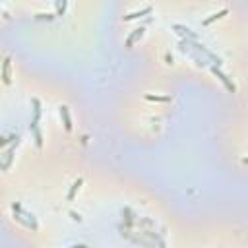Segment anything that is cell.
<instances>
[{"label":"cell","mask_w":248,"mask_h":248,"mask_svg":"<svg viewBox=\"0 0 248 248\" xmlns=\"http://www.w3.org/2000/svg\"><path fill=\"white\" fill-rule=\"evenodd\" d=\"M60 114H64V120H66V130L72 128L70 124V116H68V107H60Z\"/></svg>","instance_id":"1"},{"label":"cell","mask_w":248,"mask_h":248,"mask_svg":"<svg viewBox=\"0 0 248 248\" xmlns=\"http://www.w3.org/2000/svg\"><path fill=\"white\" fill-rule=\"evenodd\" d=\"M225 14H227V10H221V12H219V14H213L211 17H207V20H206V21H203V25H207V23H211L213 20H219V17H223V16H225Z\"/></svg>","instance_id":"2"},{"label":"cell","mask_w":248,"mask_h":248,"mask_svg":"<svg viewBox=\"0 0 248 248\" xmlns=\"http://www.w3.org/2000/svg\"><path fill=\"white\" fill-rule=\"evenodd\" d=\"M147 12H151V8H145V10H141V12H134V14L126 16V20H134V17H138V16H141V14H147Z\"/></svg>","instance_id":"3"},{"label":"cell","mask_w":248,"mask_h":248,"mask_svg":"<svg viewBox=\"0 0 248 248\" xmlns=\"http://www.w3.org/2000/svg\"><path fill=\"white\" fill-rule=\"evenodd\" d=\"M141 31H144V29H136V33H134V35H132V37L128 39V47H130V45L134 43V39H136V37H138V35H141Z\"/></svg>","instance_id":"4"},{"label":"cell","mask_w":248,"mask_h":248,"mask_svg":"<svg viewBox=\"0 0 248 248\" xmlns=\"http://www.w3.org/2000/svg\"><path fill=\"white\" fill-rule=\"evenodd\" d=\"M79 184H82V180H78L76 184H74V188H72V192H70V194H68V198H72V196H74V192H76V190L79 188Z\"/></svg>","instance_id":"5"}]
</instances>
